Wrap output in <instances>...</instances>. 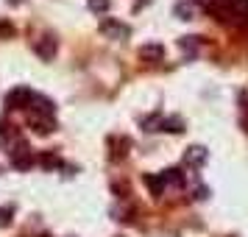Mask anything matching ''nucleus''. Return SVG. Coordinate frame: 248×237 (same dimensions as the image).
<instances>
[{
    "mask_svg": "<svg viewBox=\"0 0 248 237\" xmlns=\"http://www.w3.org/2000/svg\"><path fill=\"white\" fill-rule=\"evenodd\" d=\"M28 126L34 128L36 134H50L56 128V120L47 117V114H28Z\"/></svg>",
    "mask_w": 248,
    "mask_h": 237,
    "instance_id": "4",
    "label": "nucleus"
},
{
    "mask_svg": "<svg viewBox=\"0 0 248 237\" xmlns=\"http://www.w3.org/2000/svg\"><path fill=\"white\" fill-rule=\"evenodd\" d=\"M39 162H42V168H56V165H59V159H56V157H42Z\"/></svg>",
    "mask_w": 248,
    "mask_h": 237,
    "instance_id": "17",
    "label": "nucleus"
},
{
    "mask_svg": "<svg viewBox=\"0 0 248 237\" xmlns=\"http://www.w3.org/2000/svg\"><path fill=\"white\" fill-rule=\"evenodd\" d=\"M162 176V181H165V187H181L184 184V173H181V168H168L165 173H159Z\"/></svg>",
    "mask_w": 248,
    "mask_h": 237,
    "instance_id": "8",
    "label": "nucleus"
},
{
    "mask_svg": "<svg viewBox=\"0 0 248 237\" xmlns=\"http://www.w3.org/2000/svg\"><path fill=\"white\" fill-rule=\"evenodd\" d=\"M34 165V154H28V157H20V159H12V168L14 170H28Z\"/></svg>",
    "mask_w": 248,
    "mask_h": 237,
    "instance_id": "15",
    "label": "nucleus"
},
{
    "mask_svg": "<svg viewBox=\"0 0 248 237\" xmlns=\"http://www.w3.org/2000/svg\"><path fill=\"white\" fill-rule=\"evenodd\" d=\"M140 59H145V62H162V59H165V45L148 42V45L140 47Z\"/></svg>",
    "mask_w": 248,
    "mask_h": 237,
    "instance_id": "7",
    "label": "nucleus"
},
{
    "mask_svg": "<svg viewBox=\"0 0 248 237\" xmlns=\"http://www.w3.org/2000/svg\"><path fill=\"white\" fill-rule=\"evenodd\" d=\"M12 215H14V206H3V209H0V226L12 223Z\"/></svg>",
    "mask_w": 248,
    "mask_h": 237,
    "instance_id": "16",
    "label": "nucleus"
},
{
    "mask_svg": "<svg viewBox=\"0 0 248 237\" xmlns=\"http://www.w3.org/2000/svg\"><path fill=\"white\" fill-rule=\"evenodd\" d=\"M206 157H209V151L203 145H190L187 151H184V165H190V168H201L203 162H206Z\"/></svg>",
    "mask_w": 248,
    "mask_h": 237,
    "instance_id": "5",
    "label": "nucleus"
},
{
    "mask_svg": "<svg viewBox=\"0 0 248 237\" xmlns=\"http://www.w3.org/2000/svg\"><path fill=\"white\" fill-rule=\"evenodd\" d=\"M173 14H176L179 20H192V17H195V6H192L190 0H179V3L173 6Z\"/></svg>",
    "mask_w": 248,
    "mask_h": 237,
    "instance_id": "9",
    "label": "nucleus"
},
{
    "mask_svg": "<svg viewBox=\"0 0 248 237\" xmlns=\"http://www.w3.org/2000/svg\"><path fill=\"white\" fill-rule=\"evenodd\" d=\"M145 184H148V190H151V195H162V192H165V181H162V176L148 173V176H145Z\"/></svg>",
    "mask_w": 248,
    "mask_h": 237,
    "instance_id": "12",
    "label": "nucleus"
},
{
    "mask_svg": "<svg viewBox=\"0 0 248 237\" xmlns=\"http://www.w3.org/2000/svg\"><path fill=\"white\" fill-rule=\"evenodd\" d=\"M56 50H59V42L53 36H42V42H36V56L45 59V62H50L56 56Z\"/></svg>",
    "mask_w": 248,
    "mask_h": 237,
    "instance_id": "6",
    "label": "nucleus"
},
{
    "mask_svg": "<svg viewBox=\"0 0 248 237\" xmlns=\"http://www.w3.org/2000/svg\"><path fill=\"white\" fill-rule=\"evenodd\" d=\"M159 131L181 134V131H184V120H181V117H162V128H159Z\"/></svg>",
    "mask_w": 248,
    "mask_h": 237,
    "instance_id": "11",
    "label": "nucleus"
},
{
    "mask_svg": "<svg viewBox=\"0 0 248 237\" xmlns=\"http://www.w3.org/2000/svg\"><path fill=\"white\" fill-rule=\"evenodd\" d=\"M198 45H201V36H181V39H179V47H181V50H184L190 59L198 53Z\"/></svg>",
    "mask_w": 248,
    "mask_h": 237,
    "instance_id": "10",
    "label": "nucleus"
},
{
    "mask_svg": "<svg viewBox=\"0 0 248 237\" xmlns=\"http://www.w3.org/2000/svg\"><path fill=\"white\" fill-rule=\"evenodd\" d=\"M101 34L109 36V39H128L131 28H128L125 23H120V20H103L101 23Z\"/></svg>",
    "mask_w": 248,
    "mask_h": 237,
    "instance_id": "2",
    "label": "nucleus"
},
{
    "mask_svg": "<svg viewBox=\"0 0 248 237\" xmlns=\"http://www.w3.org/2000/svg\"><path fill=\"white\" fill-rule=\"evenodd\" d=\"M6 3H12V6H20V3H23V0H6Z\"/></svg>",
    "mask_w": 248,
    "mask_h": 237,
    "instance_id": "20",
    "label": "nucleus"
},
{
    "mask_svg": "<svg viewBox=\"0 0 248 237\" xmlns=\"http://www.w3.org/2000/svg\"><path fill=\"white\" fill-rule=\"evenodd\" d=\"M28 109H31V114H47V117H53V112H56V103L50 101V98H45V95H31V103H28Z\"/></svg>",
    "mask_w": 248,
    "mask_h": 237,
    "instance_id": "3",
    "label": "nucleus"
},
{
    "mask_svg": "<svg viewBox=\"0 0 248 237\" xmlns=\"http://www.w3.org/2000/svg\"><path fill=\"white\" fill-rule=\"evenodd\" d=\"M206 195H209V190H206V187H198V190H195V198H198V201H203Z\"/></svg>",
    "mask_w": 248,
    "mask_h": 237,
    "instance_id": "19",
    "label": "nucleus"
},
{
    "mask_svg": "<svg viewBox=\"0 0 248 237\" xmlns=\"http://www.w3.org/2000/svg\"><path fill=\"white\" fill-rule=\"evenodd\" d=\"M142 128H145V131H159V128H162V114L145 117V120H142Z\"/></svg>",
    "mask_w": 248,
    "mask_h": 237,
    "instance_id": "13",
    "label": "nucleus"
},
{
    "mask_svg": "<svg viewBox=\"0 0 248 237\" xmlns=\"http://www.w3.org/2000/svg\"><path fill=\"white\" fill-rule=\"evenodd\" d=\"M31 95L34 92L28 90V87H17L6 95V109L12 112V109H28V103H31Z\"/></svg>",
    "mask_w": 248,
    "mask_h": 237,
    "instance_id": "1",
    "label": "nucleus"
},
{
    "mask_svg": "<svg viewBox=\"0 0 248 237\" xmlns=\"http://www.w3.org/2000/svg\"><path fill=\"white\" fill-rule=\"evenodd\" d=\"M240 123H243V128H246V134H248V101L246 98H243V120Z\"/></svg>",
    "mask_w": 248,
    "mask_h": 237,
    "instance_id": "18",
    "label": "nucleus"
},
{
    "mask_svg": "<svg viewBox=\"0 0 248 237\" xmlns=\"http://www.w3.org/2000/svg\"><path fill=\"white\" fill-rule=\"evenodd\" d=\"M87 6H90V12H95V14H103V12H109V6H112V0H87Z\"/></svg>",
    "mask_w": 248,
    "mask_h": 237,
    "instance_id": "14",
    "label": "nucleus"
}]
</instances>
